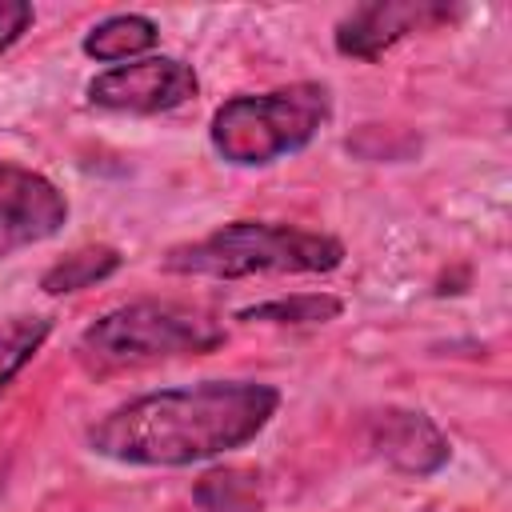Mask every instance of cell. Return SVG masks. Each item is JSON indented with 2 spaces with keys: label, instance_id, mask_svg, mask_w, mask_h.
I'll use <instances>...</instances> for the list:
<instances>
[{
  "label": "cell",
  "instance_id": "obj_4",
  "mask_svg": "<svg viewBox=\"0 0 512 512\" xmlns=\"http://www.w3.org/2000/svg\"><path fill=\"white\" fill-rule=\"evenodd\" d=\"M332 116L324 84H288L260 96H232L212 112V148L228 164H272L300 152Z\"/></svg>",
  "mask_w": 512,
  "mask_h": 512
},
{
  "label": "cell",
  "instance_id": "obj_9",
  "mask_svg": "<svg viewBox=\"0 0 512 512\" xmlns=\"http://www.w3.org/2000/svg\"><path fill=\"white\" fill-rule=\"evenodd\" d=\"M160 40L156 24L148 16H136V12H120V16H108L100 20L88 36H84V52L100 64H120L128 56H140L148 52L152 44Z\"/></svg>",
  "mask_w": 512,
  "mask_h": 512
},
{
  "label": "cell",
  "instance_id": "obj_8",
  "mask_svg": "<svg viewBox=\"0 0 512 512\" xmlns=\"http://www.w3.org/2000/svg\"><path fill=\"white\" fill-rule=\"evenodd\" d=\"M440 20H452V8L428 4V0H408V4L376 0V4H360V8H352L336 24V48L344 56H352V60H376L396 40H404L408 32L432 28Z\"/></svg>",
  "mask_w": 512,
  "mask_h": 512
},
{
  "label": "cell",
  "instance_id": "obj_12",
  "mask_svg": "<svg viewBox=\"0 0 512 512\" xmlns=\"http://www.w3.org/2000/svg\"><path fill=\"white\" fill-rule=\"evenodd\" d=\"M52 332V320L48 316H16L0 328V392L20 376V368L44 348Z\"/></svg>",
  "mask_w": 512,
  "mask_h": 512
},
{
  "label": "cell",
  "instance_id": "obj_3",
  "mask_svg": "<svg viewBox=\"0 0 512 512\" xmlns=\"http://www.w3.org/2000/svg\"><path fill=\"white\" fill-rule=\"evenodd\" d=\"M220 344L224 324L212 312L176 300H136L88 324L76 340V356L88 372L112 376L176 356H200Z\"/></svg>",
  "mask_w": 512,
  "mask_h": 512
},
{
  "label": "cell",
  "instance_id": "obj_10",
  "mask_svg": "<svg viewBox=\"0 0 512 512\" xmlns=\"http://www.w3.org/2000/svg\"><path fill=\"white\" fill-rule=\"evenodd\" d=\"M120 268V252L108 248V244H88V248H76L68 252L64 260H56L44 276H40V288L48 296H68V292H80L104 276H112Z\"/></svg>",
  "mask_w": 512,
  "mask_h": 512
},
{
  "label": "cell",
  "instance_id": "obj_6",
  "mask_svg": "<svg viewBox=\"0 0 512 512\" xmlns=\"http://www.w3.org/2000/svg\"><path fill=\"white\" fill-rule=\"evenodd\" d=\"M68 220L64 192L20 164H0V260L56 236Z\"/></svg>",
  "mask_w": 512,
  "mask_h": 512
},
{
  "label": "cell",
  "instance_id": "obj_5",
  "mask_svg": "<svg viewBox=\"0 0 512 512\" xmlns=\"http://www.w3.org/2000/svg\"><path fill=\"white\" fill-rule=\"evenodd\" d=\"M200 88L192 64L176 60V56H148V60H132V64H116L108 72H100L88 84V100L96 108H112V112H168L180 108L184 100H192Z\"/></svg>",
  "mask_w": 512,
  "mask_h": 512
},
{
  "label": "cell",
  "instance_id": "obj_7",
  "mask_svg": "<svg viewBox=\"0 0 512 512\" xmlns=\"http://www.w3.org/2000/svg\"><path fill=\"white\" fill-rule=\"evenodd\" d=\"M368 448L404 476H432L448 464V436L420 408H380L368 416Z\"/></svg>",
  "mask_w": 512,
  "mask_h": 512
},
{
  "label": "cell",
  "instance_id": "obj_1",
  "mask_svg": "<svg viewBox=\"0 0 512 512\" xmlns=\"http://www.w3.org/2000/svg\"><path fill=\"white\" fill-rule=\"evenodd\" d=\"M280 392L256 380H204L136 396L88 428V448L116 464L184 468L256 440Z\"/></svg>",
  "mask_w": 512,
  "mask_h": 512
},
{
  "label": "cell",
  "instance_id": "obj_14",
  "mask_svg": "<svg viewBox=\"0 0 512 512\" xmlns=\"http://www.w3.org/2000/svg\"><path fill=\"white\" fill-rule=\"evenodd\" d=\"M32 20H36L32 4H24V0H0V52H8L32 28Z\"/></svg>",
  "mask_w": 512,
  "mask_h": 512
},
{
  "label": "cell",
  "instance_id": "obj_2",
  "mask_svg": "<svg viewBox=\"0 0 512 512\" xmlns=\"http://www.w3.org/2000/svg\"><path fill=\"white\" fill-rule=\"evenodd\" d=\"M344 260V244L328 232H308L276 220H236L192 244L164 252V272L248 280V276H312L332 272Z\"/></svg>",
  "mask_w": 512,
  "mask_h": 512
},
{
  "label": "cell",
  "instance_id": "obj_11",
  "mask_svg": "<svg viewBox=\"0 0 512 512\" xmlns=\"http://www.w3.org/2000/svg\"><path fill=\"white\" fill-rule=\"evenodd\" d=\"M192 496L204 512H260V476L248 468H212Z\"/></svg>",
  "mask_w": 512,
  "mask_h": 512
},
{
  "label": "cell",
  "instance_id": "obj_13",
  "mask_svg": "<svg viewBox=\"0 0 512 512\" xmlns=\"http://www.w3.org/2000/svg\"><path fill=\"white\" fill-rule=\"evenodd\" d=\"M340 300L324 292H300V296H280L268 304H252L240 312V320H268V324H324L340 316Z\"/></svg>",
  "mask_w": 512,
  "mask_h": 512
}]
</instances>
